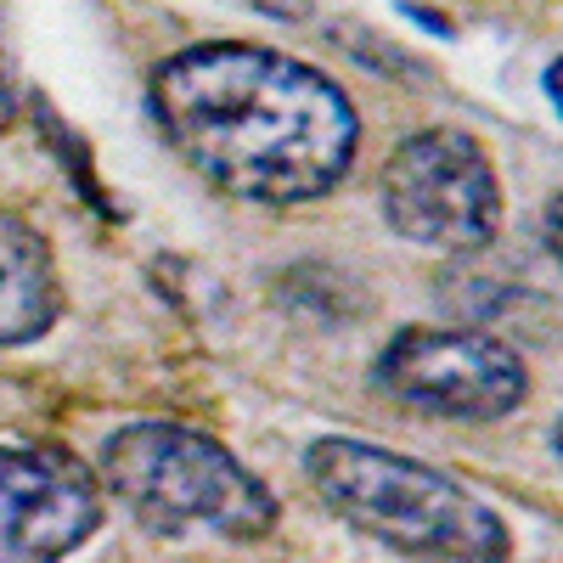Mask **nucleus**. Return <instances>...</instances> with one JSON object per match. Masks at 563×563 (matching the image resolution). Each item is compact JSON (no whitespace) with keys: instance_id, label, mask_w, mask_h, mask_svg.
<instances>
[{"instance_id":"obj_6","label":"nucleus","mask_w":563,"mask_h":563,"mask_svg":"<svg viewBox=\"0 0 563 563\" xmlns=\"http://www.w3.org/2000/svg\"><path fill=\"white\" fill-rule=\"evenodd\" d=\"M102 525V479L63 445H0V563H63Z\"/></svg>"},{"instance_id":"obj_2","label":"nucleus","mask_w":563,"mask_h":563,"mask_svg":"<svg viewBox=\"0 0 563 563\" xmlns=\"http://www.w3.org/2000/svg\"><path fill=\"white\" fill-rule=\"evenodd\" d=\"M305 479L339 519L372 541L434 563H501L507 525L496 507L429 462H411L372 440H316L305 451Z\"/></svg>"},{"instance_id":"obj_1","label":"nucleus","mask_w":563,"mask_h":563,"mask_svg":"<svg viewBox=\"0 0 563 563\" xmlns=\"http://www.w3.org/2000/svg\"><path fill=\"white\" fill-rule=\"evenodd\" d=\"M164 141L243 203H310L350 175L361 113L333 74L254 40H198L153 74Z\"/></svg>"},{"instance_id":"obj_8","label":"nucleus","mask_w":563,"mask_h":563,"mask_svg":"<svg viewBox=\"0 0 563 563\" xmlns=\"http://www.w3.org/2000/svg\"><path fill=\"white\" fill-rule=\"evenodd\" d=\"M23 79H18V52H12V7L0 0V130L18 119Z\"/></svg>"},{"instance_id":"obj_3","label":"nucleus","mask_w":563,"mask_h":563,"mask_svg":"<svg viewBox=\"0 0 563 563\" xmlns=\"http://www.w3.org/2000/svg\"><path fill=\"white\" fill-rule=\"evenodd\" d=\"M97 479L124 501L141 530L169 541L198 530L220 541H260L276 530V496L220 440L180 422H130L108 434Z\"/></svg>"},{"instance_id":"obj_5","label":"nucleus","mask_w":563,"mask_h":563,"mask_svg":"<svg viewBox=\"0 0 563 563\" xmlns=\"http://www.w3.org/2000/svg\"><path fill=\"white\" fill-rule=\"evenodd\" d=\"M378 384L429 417L490 422L530 395V372L501 339L474 327H406L378 355Z\"/></svg>"},{"instance_id":"obj_4","label":"nucleus","mask_w":563,"mask_h":563,"mask_svg":"<svg viewBox=\"0 0 563 563\" xmlns=\"http://www.w3.org/2000/svg\"><path fill=\"white\" fill-rule=\"evenodd\" d=\"M384 214L406 243L474 254L501 231V180L467 130H417L384 164Z\"/></svg>"},{"instance_id":"obj_7","label":"nucleus","mask_w":563,"mask_h":563,"mask_svg":"<svg viewBox=\"0 0 563 563\" xmlns=\"http://www.w3.org/2000/svg\"><path fill=\"white\" fill-rule=\"evenodd\" d=\"M57 310H63V288H57L52 249L18 214H0V350H18L34 344L40 333H52Z\"/></svg>"}]
</instances>
